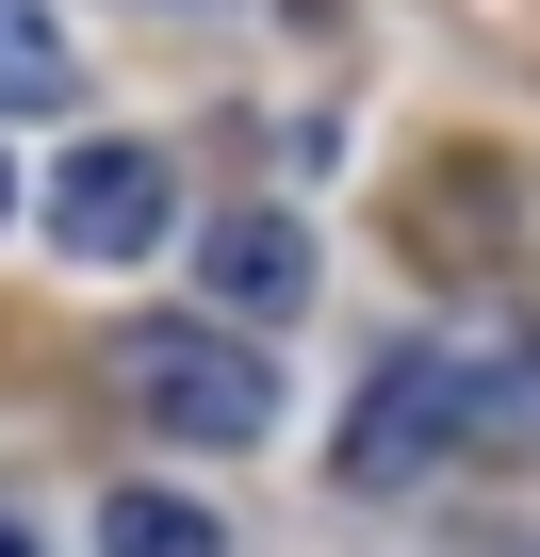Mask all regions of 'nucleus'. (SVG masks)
Returning <instances> with one entry per match:
<instances>
[{
  "label": "nucleus",
  "mask_w": 540,
  "mask_h": 557,
  "mask_svg": "<svg viewBox=\"0 0 540 557\" xmlns=\"http://www.w3.org/2000/svg\"><path fill=\"white\" fill-rule=\"evenodd\" d=\"M197 278L229 312H296L312 296V246H296V213H229V230H197Z\"/></svg>",
  "instance_id": "20e7f679"
},
{
  "label": "nucleus",
  "mask_w": 540,
  "mask_h": 557,
  "mask_svg": "<svg viewBox=\"0 0 540 557\" xmlns=\"http://www.w3.org/2000/svg\"><path fill=\"white\" fill-rule=\"evenodd\" d=\"M115 377H131V410H148L164 443H197V459H246L262 426H279V361L229 345V329H197V312L131 329V345H115Z\"/></svg>",
  "instance_id": "f257e3e1"
},
{
  "label": "nucleus",
  "mask_w": 540,
  "mask_h": 557,
  "mask_svg": "<svg viewBox=\"0 0 540 557\" xmlns=\"http://www.w3.org/2000/svg\"><path fill=\"white\" fill-rule=\"evenodd\" d=\"M164 230H180L164 148H66V164H50V246H66V262H148Z\"/></svg>",
  "instance_id": "f03ea898"
},
{
  "label": "nucleus",
  "mask_w": 540,
  "mask_h": 557,
  "mask_svg": "<svg viewBox=\"0 0 540 557\" xmlns=\"http://www.w3.org/2000/svg\"><path fill=\"white\" fill-rule=\"evenodd\" d=\"M0 557H34V541H17V524H0Z\"/></svg>",
  "instance_id": "1a4fd4ad"
},
{
  "label": "nucleus",
  "mask_w": 540,
  "mask_h": 557,
  "mask_svg": "<svg viewBox=\"0 0 540 557\" xmlns=\"http://www.w3.org/2000/svg\"><path fill=\"white\" fill-rule=\"evenodd\" d=\"M0 213H17V164H0Z\"/></svg>",
  "instance_id": "6e6552de"
},
{
  "label": "nucleus",
  "mask_w": 540,
  "mask_h": 557,
  "mask_svg": "<svg viewBox=\"0 0 540 557\" xmlns=\"http://www.w3.org/2000/svg\"><path fill=\"white\" fill-rule=\"evenodd\" d=\"M66 99V17L50 0H0V115H50Z\"/></svg>",
  "instance_id": "423d86ee"
},
{
  "label": "nucleus",
  "mask_w": 540,
  "mask_h": 557,
  "mask_svg": "<svg viewBox=\"0 0 540 557\" xmlns=\"http://www.w3.org/2000/svg\"><path fill=\"white\" fill-rule=\"evenodd\" d=\"M99 557H213V508L197 492H115L99 508Z\"/></svg>",
  "instance_id": "0eeeda50"
},
{
  "label": "nucleus",
  "mask_w": 540,
  "mask_h": 557,
  "mask_svg": "<svg viewBox=\"0 0 540 557\" xmlns=\"http://www.w3.org/2000/svg\"><path fill=\"white\" fill-rule=\"evenodd\" d=\"M459 459H540V361H459Z\"/></svg>",
  "instance_id": "39448f33"
},
{
  "label": "nucleus",
  "mask_w": 540,
  "mask_h": 557,
  "mask_svg": "<svg viewBox=\"0 0 540 557\" xmlns=\"http://www.w3.org/2000/svg\"><path fill=\"white\" fill-rule=\"evenodd\" d=\"M442 459H459V361H377V394L344 410L328 475H344V492H410V475H442Z\"/></svg>",
  "instance_id": "7ed1b4c3"
}]
</instances>
